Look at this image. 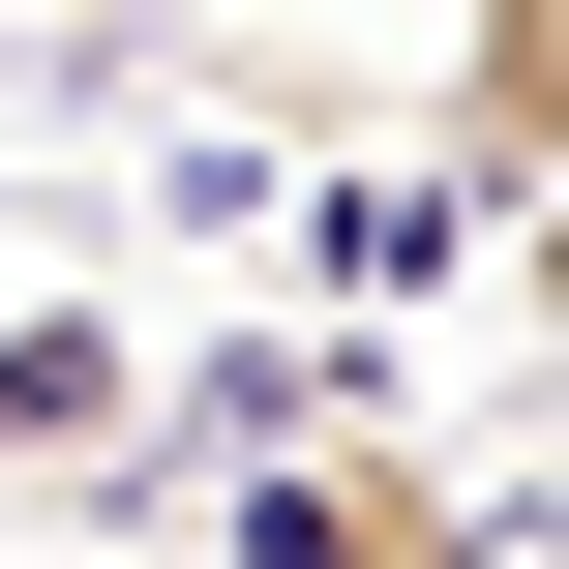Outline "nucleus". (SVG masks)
I'll return each instance as SVG.
<instances>
[{
  "label": "nucleus",
  "mask_w": 569,
  "mask_h": 569,
  "mask_svg": "<svg viewBox=\"0 0 569 569\" xmlns=\"http://www.w3.org/2000/svg\"><path fill=\"white\" fill-rule=\"evenodd\" d=\"M540 180H569V0H480L450 30V210L540 240Z\"/></svg>",
  "instance_id": "obj_2"
},
{
  "label": "nucleus",
  "mask_w": 569,
  "mask_h": 569,
  "mask_svg": "<svg viewBox=\"0 0 569 569\" xmlns=\"http://www.w3.org/2000/svg\"><path fill=\"white\" fill-rule=\"evenodd\" d=\"M240 569H510V510H480V480H420L390 420H330V450H270V480H240Z\"/></svg>",
  "instance_id": "obj_1"
},
{
  "label": "nucleus",
  "mask_w": 569,
  "mask_h": 569,
  "mask_svg": "<svg viewBox=\"0 0 569 569\" xmlns=\"http://www.w3.org/2000/svg\"><path fill=\"white\" fill-rule=\"evenodd\" d=\"M120 450H150V330H120V300L0 330V480H120Z\"/></svg>",
  "instance_id": "obj_3"
}]
</instances>
